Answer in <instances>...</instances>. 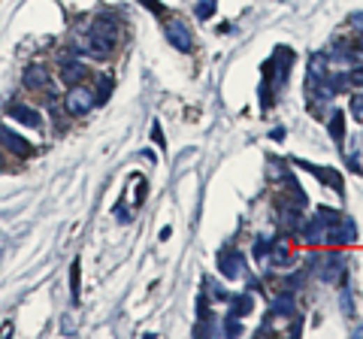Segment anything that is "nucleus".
Segmentation results:
<instances>
[{
  "label": "nucleus",
  "mask_w": 363,
  "mask_h": 339,
  "mask_svg": "<svg viewBox=\"0 0 363 339\" xmlns=\"http://www.w3.org/2000/svg\"><path fill=\"white\" fill-rule=\"evenodd\" d=\"M94 103H97V94L85 85H70L67 97H64V109H67L70 115H85V113H91Z\"/></svg>",
  "instance_id": "obj_1"
},
{
  "label": "nucleus",
  "mask_w": 363,
  "mask_h": 339,
  "mask_svg": "<svg viewBox=\"0 0 363 339\" xmlns=\"http://www.w3.org/2000/svg\"><path fill=\"white\" fill-rule=\"evenodd\" d=\"M354 240H357V227H354L348 215H339L333 224H327V231H324V243H333V245H348Z\"/></svg>",
  "instance_id": "obj_2"
},
{
  "label": "nucleus",
  "mask_w": 363,
  "mask_h": 339,
  "mask_svg": "<svg viewBox=\"0 0 363 339\" xmlns=\"http://www.w3.org/2000/svg\"><path fill=\"white\" fill-rule=\"evenodd\" d=\"M163 31H167V40H170L172 49H179V52H191V49H194V36H191V31H188L185 22H179V18H170V22L163 24Z\"/></svg>",
  "instance_id": "obj_3"
},
{
  "label": "nucleus",
  "mask_w": 363,
  "mask_h": 339,
  "mask_svg": "<svg viewBox=\"0 0 363 339\" xmlns=\"http://www.w3.org/2000/svg\"><path fill=\"white\" fill-rule=\"evenodd\" d=\"M339 276H345V258L342 254H324V258H318V279L321 282H336Z\"/></svg>",
  "instance_id": "obj_4"
},
{
  "label": "nucleus",
  "mask_w": 363,
  "mask_h": 339,
  "mask_svg": "<svg viewBox=\"0 0 363 339\" xmlns=\"http://www.w3.org/2000/svg\"><path fill=\"white\" fill-rule=\"evenodd\" d=\"M24 88L27 91H49L52 88V73L43 64H31L24 70Z\"/></svg>",
  "instance_id": "obj_5"
},
{
  "label": "nucleus",
  "mask_w": 363,
  "mask_h": 339,
  "mask_svg": "<svg viewBox=\"0 0 363 339\" xmlns=\"http://www.w3.org/2000/svg\"><path fill=\"white\" fill-rule=\"evenodd\" d=\"M0 143L6 145V152H13V154H18V158H31V143L24 140V136H18V134H13L6 124H0Z\"/></svg>",
  "instance_id": "obj_6"
},
{
  "label": "nucleus",
  "mask_w": 363,
  "mask_h": 339,
  "mask_svg": "<svg viewBox=\"0 0 363 339\" xmlns=\"http://www.w3.org/2000/svg\"><path fill=\"white\" fill-rule=\"evenodd\" d=\"M85 52H88L94 61H106V58H109V52H112V36H103V34H94V31H88Z\"/></svg>",
  "instance_id": "obj_7"
},
{
  "label": "nucleus",
  "mask_w": 363,
  "mask_h": 339,
  "mask_svg": "<svg viewBox=\"0 0 363 339\" xmlns=\"http://www.w3.org/2000/svg\"><path fill=\"white\" fill-rule=\"evenodd\" d=\"M58 70H61V79L67 85H79V79L85 76V64L79 58H58Z\"/></svg>",
  "instance_id": "obj_8"
},
{
  "label": "nucleus",
  "mask_w": 363,
  "mask_h": 339,
  "mask_svg": "<svg viewBox=\"0 0 363 339\" xmlns=\"http://www.w3.org/2000/svg\"><path fill=\"white\" fill-rule=\"evenodd\" d=\"M218 267H221V276H227V279H239V276H242V254L224 249L221 254H218Z\"/></svg>",
  "instance_id": "obj_9"
},
{
  "label": "nucleus",
  "mask_w": 363,
  "mask_h": 339,
  "mask_svg": "<svg viewBox=\"0 0 363 339\" xmlns=\"http://www.w3.org/2000/svg\"><path fill=\"white\" fill-rule=\"evenodd\" d=\"M299 164V167H303V170H309V173H315V176L318 179H321L324 182V185H330L333 191H336V194H345V185H342V179H339V173H336V170H330V167H315V164H303V161H297Z\"/></svg>",
  "instance_id": "obj_10"
},
{
  "label": "nucleus",
  "mask_w": 363,
  "mask_h": 339,
  "mask_svg": "<svg viewBox=\"0 0 363 339\" xmlns=\"http://www.w3.org/2000/svg\"><path fill=\"white\" fill-rule=\"evenodd\" d=\"M9 118H15V122H22V124H27V127H40V113L36 109H31V106H24V103H9Z\"/></svg>",
  "instance_id": "obj_11"
},
{
  "label": "nucleus",
  "mask_w": 363,
  "mask_h": 339,
  "mask_svg": "<svg viewBox=\"0 0 363 339\" xmlns=\"http://www.w3.org/2000/svg\"><path fill=\"white\" fill-rule=\"evenodd\" d=\"M251 306H254V297H251V294H239V297L230 300V309H227V315H230V318H242V315L251 312Z\"/></svg>",
  "instance_id": "obj_12"
},
{
  "label": "nucleus",
  "mask_w": 363,
  "mask_h": 339,
  "mask_svg": "<svg viewBox=\"0 0 363 339\" xmlns=\"http://www.w3.org/2000/svg\"><path fill=\"white\" fill-rule=\"evenodd\" d=\"M272 315H281V318L297 315V309H294V294H281L276 303H272Z\"/></svg>",
  "instance_id": "obj_13"
},
{
  "label": "nucleus",
  "mask_w": 363,
  "mask_h": 339,
  "mask_svg": "<svg viewBox=\"0 0 363 339\" xmlns=\"http://www.w3.org/2000/svg\"><path fill=\"white\" fill-rule=\"evenodd\" d=\"M330 134H333V140H336V143H342V136H345L342 113H333V115H330Z\"/></svg>",
  "instance_id": "obj_14"
},
{
  "label": "nucleus",
  "mask_w": 363,
  "mask_h": 339,
  "mask_svg": "<svg viewBox=\"0 0 363 339\" xmlns=\"http://www.w3.org/2000/svg\"><path fill=\"white\" fill-rule=\"evenodd\" d=\"M345 85H351V88H363V67H354L345 73Z\"/></svg>",
  "instance_id": "obj_15"
},
{
  "label": "nucleus",
  "mask_w": 363,
  "mask_h": 339,
  "mask_svg": "<svg viewBox=\"0 0 363 339\" xmlns=\"http://www.w3.org/2000/svg\"><path fill=\"white\" fill-rule=\"evenodd\" d=\"M212 13H215V0H203V3L197 6V15H200V18H209Z\"/></svg>",
  "instance_id": "obj_16"
},
{
  "label": "nucleus",
  "mask_w": 363,
  "mask_h": 339,
  "mask_svg": "<svg viewBox=\"0 0 363 339\" xmlns=\"http://www.w3.org/2000/svg\"><path fill=\"white\" fill-rule=\"evenodd\" d=\"M203 288H209V291H212V297H218V300H227V294H224V291H221V285H218V282H212V279H206V282H203Z\"/></svg>",
  "instance_id": "obj_17"
},
{
  "label": "nucleus",
  "mask_w": 363,
  "mask_h": 339,
  "mask_svg": "<svg viewBox=\"0 0 363 339\" xmlns=\"http://www.w3.org/2000/svg\"><path fill=\"white\" fill-rule=\"evenodd\" d=\"M70 285H73V297H79V261L70 270Z\"/></svg>",
  "instance_id": "obj_18"
},
{
  "label": "nucleus",
  "mask_w": 363,
  "mask_h": 339,
  "mask_svg": "<svg viewBox=\"0 0 363 339\" xmlns=\"http://www.w3.org/2000/svg\"><path fill=\"white\" fill-rule=\"evenodd\" d=\"M224 331L230 333V336H239V333H242V324L236 322V318H230V315H227V324H224Z\"/></svg>",
  "instance_id": "obj_19"
},
{
  "label": "nucleus",
  "mask_w": 363,
  "mask_h": 339,
  "mask_svg": "<svg viewBox=\"0 0 363 339\" xmlns=\"http://www.w3.org/2000/svg\"><path fill=\"white\" fill-rule=\"evenodd\" d=\"M267 252H269V243H267V240H260V243H258V249H254V254H258V258H263Z\"/></svg>",
  "instance_id": "obj_20"
},
{
  "label": "nucleus",
  "mask_w": 363,
  "mask_h": 339,
  "mask_svg": "<svg viewBox=\"0 0 363 339\" xmlns=\"http://www.w3.org/2000/svg\"><path fill=\"white\" fill-rule=\"evenodd\" d=\"M348 24H354V27H363V13H354V15L348 18Z\"/></svg>",
  "instance_id": "obj_21"
},
{
  "label": "nucleus",
  "mask_w": 363,
  "mask_h": 339,
  "mask_svg": "<svg viewBox=\"0 0 363 339\" xmlns=\"http://www.w3.org/2000/svg\"><path fill=\"white\" fill-rule=\"evenodd\" d=\"M151 136H154V140H158V145H163V134H161V127H158V124L151 127Z\"/></svg>",
  "instance_id": "obj_22"
},
{
  "label": "nucleus",
  "mask_w": 363,
  "mask_h": 339,
  "mask_svg": "<svg viewBox=\"0 0 363 339\" xmlns=\"http://www.w3.org/2000/svg\"><path fill=\"white\" fill-rule=\"evenodd\" d=\"M357 45H360V52H363V36H360V43H357Z\"/></svg>",
  "instance_id": "obj_23"
},
{
  "label": "nucleus",
  "mask_w": 363,
  "mask_h": 339,
  "mask_svg": "<svg viewBox=\"0 0 363 339\" xmlns=\"http://www.w3.org/2000/svg\"><path fill=\"white\" fill-rule=\"evenodd\" d=\"M0 170H3V158H0Z\"/></svg>",
  "instance_id": "obj_24"
}]
</instances>
